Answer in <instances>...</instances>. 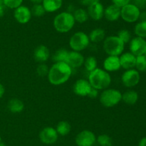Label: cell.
I'll use <instances>...</instances> for the list:
<instances>
[{
	"label": "cell",
	"instance_id": "obj_1",
	"mask_svg": "<svg viewBox=\"0 0 146 146\" xmlns=\"http://www.w3.org/2000/svg\"><path fill=\"white\" fill-rule=\"evenodd\" d=\"M71 73V67L67 63L64 62H55L48 71V81L54 85H60L68 81Z\"/></svg>",
	"mask_w": 146,
	"mask_h": 146
},
{
	"label": "cell",
	"instance_id": "obj_2",
	"mask_svg": "<svg viewBox=\"0 0 146 146\" xmlns=\"http://www.w3.org/2000/svg\"><path fill=\"white\" fill-rule=\"evenodd\" d=\"M88 82L96 90H104L110 85L111 77L106 71L96 68L90 72Z\"/></svg>",
	"mask_w": 146,
	"mask_h": 146
},
{
	"label": "cell",
	"instance_id": "obj_3",
	"mask_svg": "<svg viewBox=\"0 0 146 146\" xmlns=\"http://www.w3.org/2000/svg\"><path fill=\"white\" fill-rule=\"evenodd\" d=\"M75 21L72 14L64 11L56 16L54 19V27L58 32L65 33L73 28Z\"/></svg>",
	"mask_w": 146,
	"mask_h": 146
},
{
	"label": "cell",
	"instance_id": "obj_4",
	"mask_svg": "<svg viewBox=\"0 0 146 146\" xmlns=\"http://www.w3.org/2000/svg\"><path fill=\"white\" fill-rule=\"evenodd\" d=\"M124 47L125 44L118 36H110L104 40V49L108 55H120L123 51Z\"/></svg>",
	"mask_w": 146,
	"mask_h": 146
},
{
	"label": "cell",
	"instance_id": "obj_5",
	"mask_svg": "<svg viewBox=\"0 0 146 146\" xmlns=\"http://www.w3.org/2000/svg\"><path fill=\"white\" fill-rule=\"evenodd\" d=\"M122 100V94L115 89H108L101 93L100 102L106 107H111L116 105Z\"/></svg>",
	"mask_w": 146,
	"mask_h": 146
},
{
	"label": "cell",
	"instance_id": "obj_6",
	"mask_svg": "<svg viewBox=\"0 0 146 146\" xmlns=\"http://www.w3.org/2000/svg\"><path fill=\"white\" fill-rule=\"evenodd\" d=\"M89 42V37L86 33L83 31H78L71 37L69 45L73 51L81 52L88 47Z\"/></svg>",
	"mask_w": 146,
	"mask_h": 146
},
{
	"label": "cell",
	"instance_id": "obj_7",
	"mask_svg": "<svg viewBox=\"0 0 146 146\" xmlns=\"http://www.w3.org/2000/svg\"><path fill=\"white\" fill-rule=\"evenodd\" d=\"M141 11L138 7L133 4H128L121 9V17L128 23H133L139 19Z\"/></svg>",
	"mask_w": 146,
	"mask_h": 146
},
{
	"label": "cell",
	"instance_id": "obj_8",
	"mask_svg": "<svg viewBox=\"0 0 146 146\" xmlns=\"http://www.w3.org/2000/svg\"><path fill=\"white\" fill-rule=\"evenodd\" d=\"M141 76L138 70L134 69H130L127 70L123 74L121 80L122 82L125 87H133L136 86L139 83Z\"/></svg>",
	"mask_w": 146,
	"mask_h": 146
},
{
	"label": "cell",
	"instance_id": "obj_9",
	"mask_svg": "<svg viewBox=\"0 0 146 146\" xmlns=\"http://www.w3.org/2000/svg\"><path fill=\"white\" fill-rule=\"evenodd\" d=\"M96 140L94 133L88 130H83L76 137V143L78 146H93Z\"/></svg>",
	"mask_w": 146,
	"mask_h": 146
},
{
	"label": "cell",
	"instance_id": "obj_10",
	"mask_svg": "<svg viewBox=\"0 0 146 146\" xmlns=\"http://www.w3.org/2000/svg\"><path fill=\"white\" fill-rule=\"evenodd\" d=\"M130 50L135 56H140L145 54L146 52V41L144 38L136 37L131 40Z\"/></svg>",
	"mask_w": 146,
	"mask_h": 146
},
{
	"label": "cell",
	"instance_id": "obj_11",
	"mask_svg": "<svg viewBox=\"0 0 146 146\" xmlns=\"http://www.w3.org/2000/svg\"><path fill=\"white\" fill-rule=\"evenodd\" d=\"M58 133L52 127H46L39 133V139L43 143L47 145L54 144L58 139Z\"/></svg>",
	"mask_w": 146,
	"mask_h": 146
},
{
	"label": "cell",
	"instance_id": "obj_12",
	"mask_svg": "<svg viewBox=\"0 0 146 146\" xmlns=\"http://www.w3.org/2000/svg\"><path fill=\"white\" fill-rule=\"evenodd\" d=\"M92 87L88 80L80 79L74 83L73 90L77 95L81 96V97H86L88 95Z\"/></svg>",
	"mask_w": 146,
	"mask_h": 146
},
{
	"label": "cell",
	"instance_id": "obj_13",
	"mask_svg": "<svg viewBox=\"0 0 146 146\" xmlns=\"http://www.w3.org/2000/svg\"><path fill=\"white\" fill-rule=\"evenodd\" d=\"M14 18L20 24H27L29 21L31 17V10L25 6L21 5L15 9L14 13Z\"/></svg>",
	"mask_w": 146,
	"mask_h": 146
},
{
	"label": "cell",
	"instance_id": "obj_14",
	"mask_svg": "<svg viewBox=\"0 0 146 146\" xmlns=\"http://www.w3.org/2000/svg\"><path fill=\"white\" fill-rule=\"evenodd\" d=\"M88 14L94 20H100L104 16V8L101 3L96 2L88 7Z\"/></svg>",
	"mask_w": 146,
	"mask_h": 146
},
{
	"label": "cell",
	"instance_id": "obj_15",
	"mask_svg": "<svg viewBox=\"0 0 146 146\" xmlns=\"http://www.w3.org/2000/svg\"><path fill=\"white\" fill-rule=\"evenodd\" d=\"M66 63H67L71 67H81L84 63V57L79 52H69Z\"/></svg>",
	"mask_w": 146,
	"mask_h": 146
},
{
	"label": "cell",
	"instance_id": "obj_16",
	"mask_svg": "<svg viewBox=\"0 0 146 146\" xmlns=\"http://www.w3.org/2000/svg\"><path fill=\"white\" fill-rule=\"evenodd\" d=\"M119 58L121 67H122L125 70H130L135 67L136 56H135L131 52L124 53Z\"/></svg>",
	"mask_w": 146,
	"mask_h": 146
},
{
	"label": "cell",
	"instance_id": "obj_17",
	"mask_svg": "<svg viewBox=\"0 0 146 146\" xmlns=\"http://www.w3.org/2000/svg\"><path fill=\"white\" fill-rule=\"evenodd\" d=\"M104 67L106 71H117L121 68L120 58L118 56H111L107 57L104 62Z\"/></svg>",
	"mask_w": 146,
	"mask_h": 146
},
{
	"label": "cell",
	"instance_id": "obj_18",
	"mask_svg": "<svg viewBox=\"0 0 146 146\" xmlns=\"http://www.w3.org/2000/svg\"><path fill=\"white\" fill-rule=\"evenodd\" d=\"M50 52L48 47L44 45H39L34 50V60L39 63H43L47 61L49 58Z\"/></svg>",
	"mask_w": 146,
	"mask_h": 146
},
{
	"label": "cell",
	"instance_id": "obj_19",
	"mask_svg": "<svg viewBox=\"0 0 146 146\" xmlns=\"http://www.w3.org/2000/svg\"><path fill=\"white\" fill-rule=\"evenodd\" d=\"M121 8L118 7V6L111 4L104 9V17L108 21H116L121 17Z\"/></svg>",
	"mask_w": 146,
	"mask_h": 146
},
{
	"label": "cell",
	"instance_id": "obj_20",
	"mask_svg": "<svg viewBox=\"0 0 146 146\" xmlns=\"http://www.w3.org/2000/svg\"><path fill=\"white\" fill-rule=\"evenodd\" d=\"M62 0H43L42 5L47 12H54L62 6Z\"/></svg>",
	"mask_w": 146,
	"mask_h": 146
},
{
	"label": "cell",
	"instance_id": "obj_21",
	"mask_svg": "<svg viewBox=\"0 0 146 146\" xmlns=\"http://www.w3.org/2000/svg\"><path fill=\"white\" fill-rule=\"evenodd\" d=\"M8 107L9 110L13 113H19L24 110V103L21 100L19 99L14 98L11 99L9 101L8 103Z\"/></svg>",
	"mask_w": 146,
	"mask_h": 146
},
{
	"label": "cell",
	"instance_id": "obj_22",
	"mask_svg": "<svg viewBox=\"0 0 146 146\" xmlns=\"http://www.w3.org/2000/svg\"><path fill=\"white\" fill-rule=\"evenodd\" d=\"M138 100V94L134 90H128L122 94V100L128 104H135Z\"/></svg>",
	"mask_w": 146,
	"mask_h": 146
},
{
	"label": "cell",
	"instance_id": "obj_23",
	"mask_svg": "<svg viewBox=\"0 0 146 146\" xmlns=\"http://www.w3.org/2000/svg\"><path fill=\"white\" fill-rule=\"evenodd\" d=\"M88 37L93 42H100L105 38V31L101 28L95 29L91 31Z\"/></svg>",
	"mask_w": 146,
	"mask_h": 146
},
{
	"label": "cell",
	"instance_id": "obj_24",
	"mask_svg": "<svg viewBox=\"0 0 146 146\" xmlns=\"http://www.w3.org/2000/svg\"><path fill=\"white\" fill-rule=\"evenodd\" d=\"M71 125L66 121H61L57 124L56 130L57 133L62 136H65L68 135L71 131Z\"/></svg>",
	"mask_w": 146,
	"mask_h": 146
},
{
	"label": "cell",
	"instance_id": "obj_25",
	"mask_svg": "<svg viewBox=\"0 0 146 146\" xmlns=\"http://www.w3.org/2000/svg\"><path fill=\"white\" fill-rule=\"evenodd\" d=\"M74 17L75 21L79 23H84L88 20V14L84 9H78L74 12Z\"/></svg>",
	"mask_w": 146,
	"mask_h": 146
},
{
	"label": "cell",
	"instance_id": "obj_26",
	"mask_svg": "<svg viewBox=\"0 0 146 146\" xmlns=\"http://www.w3.org/2000/svg\"><path fill=\"white\" fill-rule=\"evenodd\" d=\"M69 52L67 51L65 49H60V50H57L55 52V54L53 56V60L55 62H66V61L67 56Z\"/></svg>",
	"mask_w": 146,
	"mask_h": 146
},
{
	"label": "cell",
	"instance_id": "obj_27",
	"mask_svg": "<svg viewBox=\"0 0 146 146\" xmlns=\"http://www.w3.org/2000/svg\"><path fill=\"white\" fill-rule=\"evenodd\" d=\"M135 34L137 37L141 38H146V21H141L135 25Z\"/></svg>",
	"mask_w": 146,
	"mask_h": 146
},
{
	"label": "cell",
	"instance_id": "obj_28",
	"mask_svg": "<svg viewBox=\"0 0 146 146\" xmlns=\"http://www.w3.org/2000/svg\"><path fill=\"white\" fill-rule=\"evenodd\" d=\"M84 65L85 68L90 72L94 71L97 68V60L94 57H88L86 60L84 61Z\"/></svg>",
	"mask_w": 146,
	"mask_h": 146
},
{
	"label": "cell",
	"instance_id": "obj_29",
	"mask_svg": "<svg viewBox=\"0 0 146 146\" xmlns=\"http://www.w3.org/2000/svg\"><path fill=\"white\" fill-rule=\"evenodd\" d=\"M135 67L138 71L146 72V57L145 54L137 56Z\"/></svg>",
	"mask_w": 146,
	"mask_h": 146
},
{
	"label": "cell",
	"instance_id": "obj_30",
	"mask_svg": "<svg viewBox=\"0 0 146 146\" xmlns=\"http://www.w3.org/2000/svg\"><path fill=\"white\" fill-rule=\"evenodd\" d=\"M97 142L101 146H112V139L108 135H100L97 138Z\"/></svg>",
	"mask_w": 146,
	"mask_h": 146
},
{
	"label": "cell",
	"instance_id": "obj_31",
	"mask_svg": "<svg viewBox=\"0 0 146 146\" xmlns=\"http://www.w3.org/2000/svg\"><path fill=\"white\" fill-rule=\"evenodd\" d=\"M31 14H33L34 16L37 17H42L44 15V14L46 13L45 9H44V7L41 4H34L32 7L31 10Z\"/></svg>",
	"mask_w": 146,
	"mask_h": 146
},
{
	"label": "cell",
	"instance_id": "obj_32",
	"mask_svg": "<svg viewBox=\"0 0 146 146\" xmlns=\"http://www.w3.org/2000/svg\"><path fill=\"white\" fill-rule=\"evenodd\" d=\"M118 37L122 40L124 42V44L128 43L131 41V34L128 30L127 29H122L118 32Z\"/></svg>",
	"mask_w": 146,
	"mask_h": 146
},
{
	"label": "cell",
	"instance_id": "obj_33",
	"mask_svg": "<svg viewBox=\"0 0 146 146\" xmlns=\"http://www.w3.org/2000/svg\"><path fill=\"white\" fill-rule=\"evenodd\" d=\"M3 2L9 8L17 9L21 5L23 0H3Z\"/></svg>",
	"mask_w": 146,
	"mask_h": 146
},
{
	"label": "cell",
	"instance_id": "obj_34",
	"mask_svg": "<svg viewBox=\"0 0 146 146\" xmlns=\"http://www.w3.org/2000/svg\"><path fill=\"white\" fill-rule=\"evenodd\" d=\"M48 71H49V69H48V66L43 63L40 64L36 68V73L40 77H44V76L48 75Z\"/></svg>",
	"mask_w": 146,
	"mask_h": 146
},
{
	"label": "cell",
	"instance_id": "obj_35",
	"mask_svg": "<svg viewBox=\"0 0 146 146\" xmlns=\"http://www.w3.org/2000/svg\"><path fill=\"white\" fill-rule=\"evenodd\" d=\"M112 1L113 4L118 6L120 8H122L123 7L125 6L126 4H129L130 0H112Z\"/></svg>",
	"mask_w": 146,
	"mask_h": 146
},
{
	"label": "cell",
	"instance_id": "obj_36",
	"mask_svg": "<svg viewBox=\"0 0 146 146\" xmlns=\"http://www.w3.org/2000/svg\"><path fill=\"white\" fill-rule=\"evenodd\" d=\"M81 4L83 5H85V6H90L91 4H94V3H96V2H99L100 0H80Z\"/></svg>",
	"mask_w": 146,
	"mask_h": 146
},
{
	"label": "cell",
	"instance_id": "obj_37",
	"mask_svg": "<svg viewBox=\"0 0 146 146\" xmlns=\"http://www.w3.org/2000/svg\"><path fill=\"white\" fill-rule=\"evenodd\" d=\"M98 90H96V89L94 88V87H92V89H91V92H90V93L88 94V97H91V98H96V97L98 96Z\"/></svg>",
	"mask_w": 146,
	"mask_h": 146
},
{
	"label": "cell",
	"instance_id": "obj_38",
	"mask_svg": "<svg viewBox=\"0 0 146 146\" xmlns=\"http://www.w3.org/2000/svg\"><path fill=\"white\" fill-rule=\"evenodd\" d=\"M138 8H144L146 6V1L144 0H135V4Z\"/></svg>",
	"mask_w": 146,
	"mask_h": 146
},
{
	"label": "cell",
	"instance_id": "obj_39",
	"mask_svg": "<svg viewBox=\"0 0 146 146\" xmlns=\"http://www.w3.org/2000/svg\"><path fill=\"white\" fill-rule=\"evenodd\" d=\"M138 146H146V137H143L138 143Z\"/></svg>",
	"mask_w": 146,
	"mask_h": 146
},
{
	"label": "cell",
	"instance_id": "obj_40",
	"mask_svg": "<svg viewBox=\"0 0 146 146\" xmlns=\"http://www.w3.org/2000/svg\"><path fill=\"white\" fill-rule=\"evenodd\" d=\"M4 92H5V90H4V86L0 83V98L2 97V96L4 95Z\"/></svg>",
	"mask_w": 146,
	"mask_h": 146
},
{
	"label": "cell",
	"instance_id": "obj_41",
	"mask_svg": "<svg viewBox=\"0 0 146 146\" xmlns=\"http://www.w3.org/2000/svg\"><path fill=\"white\" fill-rule=\"evenodd\" d=\"M139 19H141V21H146V12L141 13Z\"/></svg>",
	"mask_w": 146,
	"mask_h": 146
},
{
	"label": "cell",
	"instance_id": "obj_42",
	"mask_svg": "<svg viewBox=\"0 0 146 146\" xmlns=\"http://www.w3.org/2000/svg\"><path fill=\"white\" fill-rule=\"evenodd\" d=\"M32 3L34 4H42L43 0H30Z\"/></svg>",
	"mask_w": 146,
	"mask_h": 146
},
{
	"label": "cell",
	"instance_id": "obj_43",
	"mask_svg": "<svg viewBox=\"0 0 146 146\" xmlns=\"http://www.w3.org/2000/svg\"><path fill=\"white\" fill-rule=\"evenodd\" d=\"M4 15V9H3V7L1 6V4H0V17H1Z\"/></svg>",
	"mask_w": 146,
	"mask_h": 146
},
{
	"label": "cell",
	"instance_id": "obj_44",
	"mask_svg": "<svg viewBox=\"0 0 146 146\" xmlns=\"http://www.w3.org/2000/svg\"><path fill=\"white\" fill-rule=\"evenodd\" d=\"M0 146H6L4 144V143H0Z\"/></svg>",
	"mask_w": 146,
	"mask_h": 146
},
{
	"label": "cell",
	"instance_id": "obj_45",
	"mask_svg": "<svg viewBox=\"0 0 146 146\" xmlns=\"http://www.w3.org/2000/svg\"><path fill=\"white\" fill-rule=\"evenodd\" d=\"M0 143H1V136H0Z\"/></svg>",
	"mask_w": 146,
	"mask_h": 146
},
{
	"label": "cell",
	"instance_id": "obj_46",
	"mask_svg": "<svg viewBox=\"0 0 146 146\" xmlns=\"http://www.w3.org/2000/svg\"><path fill=\"white\" fill-rule=\"evenodd\" d=\"M145 55L146 56V52H145Z\"/></svg>",
	"mask_w": 146,
	"mask_h": 146
},
{
	"label": "cell",
	"instance_id": "obj_47",
	"mask_svg": "<svg viewBox=\"0 0 146 146\" xmlns=\"http://www.w3.org/2000/svg\"><path fill=\"white\" fill-rule=\"evenodd\" d=\"M144 1H146V0H144Z\"/></svg>",
	"mask_w": 146,
	"mask_h": 146
},
{
	"label": "cell",
	"instance_id": "obj_48",
	"mask_svg": "<svg viewBox=\"0 0 146 146\" xmlns=\"http://www.w3.org/2000/svg\"><path fill=\"white\" fill-rule=\"evenodd\" d=\"M1 1V0H0V1Z\"/></svg>",
	"mask_w": 146,
	"mask_h": 146
},
{
	"label": "cell",
	"instance_id": "obj_49",
	"mask_svg": "<svg viewBox=\"0 0 146 146\" xmlns=\"http://www.w3.org/2000/svg\"><path fill=\"white\" fill-rule=\"evenodd\" d=\"M145 57H146V56H145Z\"/></svg>",
	"mask_w": 146,
	"mask_h": 146
}]
</instances>
